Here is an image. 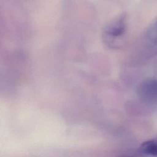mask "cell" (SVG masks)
<instances>
[{"label": "cell", "instance_id": "6da1fadb", "mask_svg": "<svg viewBox=\"0 0 157 157\" xmlns=\"http://www.w3.org/2000/svg\"><path fill=\"white\" fill-rule=\"evenodd\" d=\"M126 16L121 14L112 19L104 27L102 32V42L109 48H117L126 32Z\"/></svg>", "mask_w": 157, "mask_h": 157}, {"label": "cell", "instance_id": "7a4b0ae2", "mask_svg": "<svg viewBox=\"0 0 157 157\" xmlns=\"http://www.w3.org/2000/svg\"><path fill=\"white\" fill-rule=\"evenodd\" d=\"M140 101L145 105L157 108V80L148 78L142 82L137 89Z\"/></svg>", "mask_w": 157, "mask_h": 157}, {"label": "cell", "instance_id": "3957f363", "mask_svg": "<svg viewBox=\"0 0 157 157\" xmlns=\"http://www.w3.org/2000/svg\"><path fill=\"white\" fill-rule=\"evenodd\" d=\"M144 39L147 47V53L150 56L157 53V16L147 28L144 34Z\"/></svg>", "mask_w": 157, "mask_h": 157}, {"label": "cell", "instance_id": "277c9868", "mask_svg": "<svg viewBox=\"0 0 157 157\" xmlns=\"http://www.w3.org/2000/svg\"><path fill=\"white\" fill-rule=\"evenodd\" d=\"M142 155L157 157V137L144 142L139 147Z\"/></svg>", "mask_w": 157, "mask_h": 157}, {"label": "cell", "instance_id": "5b68a950", "mask_svg": "<svg viewBox=\"0 0 157 157\" xmlns=\"http://www.w3.org/2000/svg\"><path fill=\"white\" fill-rule=\"evenodd\" d=\"M123 157H144L142 155H132V156H123Z\"/></svg>", "mask_w": 157, "mask_h": 157}]
</instances>
